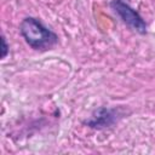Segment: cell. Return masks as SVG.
I'll use <instances>...</instances> for the list:
<instances>
[{
  "mask_svg": "<svg viewBox=\"0 0 155 155\" xmlns=\"http://www.w3.org/2000/svg\"><path fill=\"white\" fill-rule=\"evenodd\" d=\"M19 30L27 44L35 50H48L58 42L57 35L33 17L24 18Z\"/></svg>",
  "mask_w": 155,
  "mask_h": 155,
  "instance_id": "1",
  "label": "cell"
},
{
  "mask_svg": "<svg viewBox=\"0 0 155 155\" xmlns=\"http://www.w3.org/2000/svg\"><path fill=\"white\" fill-rule=\"evenodd\" d=\"M110 6L121 17V19L126 24H128L130 27H132L136 31H138L140 34H144L147 31V24H145V22L139 16V13L136 10H133L130 5H127L122 0H113L110 2Z\"/></svg>",
  "mask_w": 155,
  "mask_h": 155,
  "instance_id": "2",
  "label": "cell"
},
{
  "mask_svg": "<svg viewBox=\"0 0 155 155\" xmlns=\"http://www.w3.org/2000/svg\"><path fill=\"white\" fill-rule=\"evenodd\" d=\"M115 120H116L115 110L107 109V108H99L98 110L93 113L91 119L86 121V124L93 128H104V127L113 125Z\"/></svg>",
  "mask_w": 155,
  "mask_h": 155,
  "instance_id": "3",
  "label": "cell"
},
{
  "mask_svg": "<svg viewBox=\"0 0 155 155\" xmlns=\"http://www.w3.org/2000/svg\"><path fill=\"white\" fill-rule=\"evenodd\" d=\"M1 44H2V52H1V57H2V58H5V57H6V54H7V52H8V46H7L6 40H5V38H4V36H1Z\"/></svg>",
  "mask_w": 155,
  "mask_h": 155,
  "instance_id": "4",
  "label": "cell"
}]
</instances>
